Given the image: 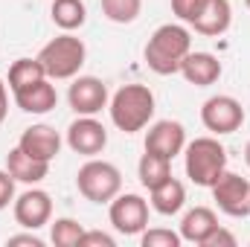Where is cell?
<instances>
[{
  "mask_svg": "<svg viewBox=\"0 0 250 247\" xmlns=\"http://www.w3.org/2000/svg\"><path fill=\"white\" fill-rule=\"evenodd\" d=\"M192 53V35L181 23H163L151 32L146 44V64L157 76H175L181 73V64Z\"/></svg>",
  "mask_w": 250,
  "mask_h": 247,
  "instance_id": "cell-1",
  "label": "cell"
},
{
  "mask_svg": "<svg viewBox=\"0 0 250 247\" xmlns=\"http://www.w3.org/2000/svg\"><path fill=\"white\" fill-rule=\"evenodd\" d=\"M108 111H111V123L123 134H137L154 117V93L146 84H123L111 96Z\"/></svg>",
  "mask_w": 250,
  "mask_h": 247,
  "instance_id": "cell-2",
  "label": "cell"
},
{
  "mask_svg": "<svg viewBox=\"0 0 250 247\" xmlns=\"http://www.w3.org/2000/svg\"><path fill=\"white\" fill-rule=\"evenodd\" d=\"M184 169L187 178L195 186H209L215 184L227 172V148L215 137H198L184 148Z\"/></svg>",
  "mask_w": 250,
  "mask_h": 247,
  "instance_id": "cell-3",
  "label": "cell"
},
{
  "mask_svg": "<svg viewBox=\"0 0 250 247\" xmlns=\"http://www.w3.org/2000/svg\"><path fill=\"white\" fill-rule=\"evenodd\" d=\"M47 79H76L79 70L84 67V59H87V47L82 38H76L73 32H64L59 38H53L50 44L41 47V53L35 56Z\"/></svg>",
  "mask_w": 250,
  "mask_h": 247,
  "instance_id": "cell-4",
  "label": "cell"
},
{
  "mask_svg": "<svg viewBox=\"0 0 250 247\" xmlns=\"http://www.w3.org/2000/svg\"><path fill=\"white\" fill-rule=\"evenodd\" d=\"M76 186L79 192L90 201V204H111L120 192H123V172L108 163V160H96L90 157L79 175H76Z\"/></svg>",
  "mask_w": 250,
  "mask_h": 247,
  "instance_id": "cell-5",
  "label": "cell"
},
{
  "mask_svg": "<svg viewBox=\"0 0 250 247\" xmlns=\"http://www.w3.org/2000/svg\"><path fill=\"white\" fill-rule=\"evenodd\" d=\"M201 123H204L207 131H212L218 137L233 134V131H239L245 125V108H242L239 99L218 93V96H209L201 105Z\"/></svg>",
  "mask_w": 250,
  "mask_h": 247,
  "instance_id": "cell-6",
  "label": "cell"
},
{
  "mask_svg": "<svg viewBox=\"0 0 250 247\" xmlns=\"http://www.w3.org/2000/svg\"><path fill=\"white\" fill-rule=\"evenodd\" d=\"M108 215H111V224L117 233L123 236H140L146 227H148V201L143 195H134V192H120L111 204H108Z\"/></svg>",
  "mask_w": 250,
  "mask_h": 247,
  "instance_id": "cell-7",
  "label": "cell"
},
{
  "mask_svg": "<svg viewBox=\"0 0 250 247\" xmlns=\"http://www.w3.org/2000/svg\"><path fill=\"white\" fill-rule=\"evenodd\" d=\"M212 189V198L218 204V209L230 218H245L250 215V181L236 175V172H224Z\"/></svg>",
  "mask_w": 250,
  "mask_h": 247,
  "instance_id": "cell-8",
  "label": "cell"
},
{
  "mask_svg": "<svg viewBox=\"0 0 250 247\" xmlns=\"http://www.w3.org/2000/svg\"><path fill=\"white\" fill-rule=\"evenodd\" d=\"M67 102L79 117H96L108 108V84L96 76H79L67 90Z\"/></svg>",
  "mask_w": 250,
  "mask_h": 247,
  "instance_id": "cell-9",
  "label": "cell"
},
{
  "mask_svg": "<svg viewBox=\"0 0 250 247\" xmlns=\"http://www.w3.org/2000/svg\"><path fill=\"white\" fill-rule=\"evenodd\" d=\"M67 145L82 157H96L108 145V131L93 117H79L67 125Z\"/></svg>",
  "mask_w": 250,
  "mask_h": 247,
  "instance_id": "cell-10",
  "label": "cell"
},
{
  "mask_svg": "<svg viewBox=\"0 0 250 247\" xmlns=\"http://www.w3.org/2000/svg\"><path fill=\"white\" fill-rule=\"evenodd\" d=\"M53 218V198L44 189H26L15 198V221L23 230H41Z\"/></svg>",
  "mask_w": 250,
  "mask_h": 247,
  "instance_id": "cell-11",
  "label": "cell"
},
{
  "mask_svg": "<svg viewBox=\"0 0 250 247\" xmlns=\"http://www.w3.org/2000/svg\"><path fill=\"white\" fill-rule=\"evenodd\" d=\"M187 148V131L178 120H160L146 131V151L175 160Z\"/></svg>",
  "mask_w": 250,
  "mask_h": 247,
  "instance_id": "cell-12",
  "label": "cell"
},
{
  "mask_svg": "<svg viewBox=\"0 0 250 247\" xmlns=\"http://www.w3.org/2000/svg\"><path fill=\"white\" fill-rule=\"evenodd\" d=\"M18 148H23L29 157L35 160H44V163H53L62 151V134L53 128V125H29L21 140H18Z\"/></svg>",
  "mask_w": 250,
  "mask_h": 247,
  "instance_id": "cell-13",
  "label": "cell"
},
{
  "mask_svg": "<svg viewBox=\"0 0 250 247\" xmlns=\"http://www.w3.org/2000/svg\"><path fill=\"white\" fill-rule=\"evenodd\" d=\"M15 102L23 114H50L56 105H59V93H56V84L53 79H41L23 90L15 93Z\"/></svg>",
  "mask_w": 250,
  "mask_h": 247,
  "instance_id": "cell-14",
  "label": "cell"
},
{
  "mask_svg": "<svg viewBox=\"0 0 250 247\" xmlns=\"http://www.w3.org/2000/svg\"><path fill=\"white\" fill-rule=\"evenodd\" d=\"M230 23H233V6H230V0H207L204 12L192 21L195 32H201L207 38L224 35L230 29Z\"/></svg>",
  "mask_w": 250,
  "mask_h": 247,
  "instance_id": "cell-15",
  "label": "cell"
},
{
  "mask_svg": "<svg viewBox=\"0 0 250 247\" xmlns=\"http://www.w3.org/2000/svg\"><path fill=\"white\" fill-rule=\"evenodd\" d=\"M6 172H9L18 184L35 186V184H41V181L50 175V163L29 157L23 148H18V145H15V148L6 154Z\"/></svg>",
  "mask_w": 250,
  "mask_h": 247,
  "instance_id": "cell-16",
  "label": "cell"
},
{
  "mask_svg": "<svg viewBox=\"0 0 250 247\" xmlns=\"http://www.w3.org/2000/svg\"><path fill=\"white\" fill-rule=\"evenodd\" d=\"M181 73L189 84L195 87H209L221 79V62L212 56V53H189L184 64H181Z\"/></svg>",
  "mask_w": 250,
  "mask_h": 247,
  "instance_id": "cell-17",
  "label": "cell"
},
{
  "mask_svg": "<svg viewBox=\"0 0 250 247\" xmlns=\"http://www.w3.org/2000/svg\"><path fill=\"white\" fill-rule=\"evenodd\" d=\"M215 227H218V215L209 206H195L181 221V239L189 245H204Z\"/></svg>",
  "mask_w": 250,
  "mask_h": 247,
  "instance_id": "cell-18",
  "label": "cell"
},
{
  "mask_svg": "<svg viewBox=\"0 0 250 247\" xmlns=\"http://www.w3.org/2000/svg\"><path fill=\"white\" fill-rule=\"evenodd\" d=\"M148 192H151V209L160 212V215H178L187 204V189L178 178H169V181H163L160 186H154Z\"/></svg>",
  "mask_w": 250,
  "mask_h": 247,
  "instance_id": "cell-19",
  "label": "cell"
},
{
  "mask_svg": "<svg viewBox=\"0 0 250 247\" xmlns=\"http://www.w3.org/2000/svg\"><path fill=\"white\" fill-rule=\"evenodd\" d=\"M50 15H53V23H56L59 29L76 32V29H82L84 21H87V6H84V0H53Z\"/></svg>",
  "mask_w": 250,
  "mask_h": 247,
  "instance_id": "cell-20",
  "label": "cell"
},
{
  "mask_svg": "<svg viewBox=\"0 0 250 247\" xmlns=\"http://www.w3.org/2000/svg\"><path fill=\"white\" fill-rule=\"evenodd\" d=\"M137 178H140V184L146 186V189H154V186H160L163 181H169V178H172V160H166V157H160V154L146 151V154L140 157Z\"/></svg>",
  "mask_w": 250,
  "mask_h": 247,
  "instance_id": "cell-21",
  "label": "cell"
},
{
  "mask_svg": "<svg viewBox=\"0 0 250 247\" xmlns=\"http://www.w3.org/2000/svg\"><path fill=\"white\" fill-rule=\"evenodd\" d=\"M41 79H47V73H44L38 59H18L9 67V90L12 93L23 90V87L35 84V82H41Z\"/></svg>",
  "mask_w": 250,
  "mask_h": 247,
  "instance_id": "cell-22",
  "label": "cell"
},
{
  "mask_svg": "<svg viewBox=\"0 0 250 247\" xmlns=\"http://www.w3.org/2000/svg\"><path fill=\"white\" fill-rule=\"evenodd\" d=\"M143 12V0H102V15L111 23H134Z\"/></svg>",
  "mask_w": 250,
  "mask_h": 247,
  "instance_id": "cell-23",
  "label": "cell"
},
{
  "mask_svg": "<svg viewBox=\"0 0 250 247\" xmlns=\"http://www.w3.org/2000/svg\"><path fill=\"white\" fill-rule=\"evenodd\" d=\"M82 236H84V227L76 218H56L50 227V239L56 247H79Z\"/></svg>",
  "mask_w": 250,
  "mask_h": 247,
  "instance_id": "cell-24",
  "label": "cell"
},
{
  "mask_svg": "<svg viewBox=\"0 0 250 247\" xmlns=\"http://www.w3.org/2000/svg\"><path fill=\"white\" fill-rule=\"evenodd\" d=\"M181 233H172L166 227H154V230H143L140 233V245L143 247H181Z\"/></svg>",
  "mask_w": 250,
  "mask_h": 247,
  "instance_id": "cell-25",
  "label": "cell"
},
{
  "mask_svg": "<svg viewBox=\"0 0 250 247\" xmlns=\"http://www.w3.org/2000/svg\"><path fill=\"white\" fill-rule=\"evenodd\" d=\"M204 6H207V0H172V12H175L178 21H184V23H192V21L204 12Z\"/></svg>",
  "mask_w": 250,
  "mask_h": 247,
  "instance_id": "cell-26",
  "label": "cell"
},
{
  "mask_svg": "<svg viewBox=\"0 0 250 247\" xmlns=\"http://www.w3.org/2000/svg\"><path fill=\"white\" fill-rule=\"evenodd\" d=\"M15 178L6 172V169H0V209H6L12 201H15Z\"/></svg>",
  "mask_w": 250,
  "mask_h": 247,
  "instance_id": "cell-27",
  "label": "cell"
},
{
  "mask_svg": "<svg viewBox=\"0 0 250 247\" xmlns=\"http://www.w3.org/2000/svg\"><path fill=\"white\" fill-rule=\"evenodd\" d=\"M114 236H108V233H99V230H84V236H82V242L79 247H114Z\"/></svg>",
  "mask_w": 250,
  "mask_h": 247,
  "instance_id": "cell-28",
  "label": "cell"
},
{
  "mask_svg": "<svg viewBox=\"0 0 250 247\" xmlns=\"http://www.w3.org/2000/svg\"><path fill=\"white\" fill-rule=\"evenodd\" d=\"M201 247H236V236H233V233H227V230L218 224V227L209 233V239H207Z\"/></svg>",
  "mask_w": 250,
  "mask_h": 247,
  "instance_id": "cell-29",
  "label": "cell"
},
{
  "mask_svg": "<svg viewBox=\"0 0 250 247\" xmlns=\"http://www.w3.org/2000/svg\"><path fill=\"white\" fill-rule=\"evenodd\" d=\"M9 247L15 245H26V247H44V239H38L35 236V230L32 233H23V236H9V242H6Z\"/></svg>",
  "mask_w": 250,
  "mask_h": 247,
  "instance_id": "cell-30",
  "label": "cell"
},
{
  "mask_svg": "<svg viewBox=\"0 0 250 247\" xmlns=\"http://www.w3.org/2000/svg\"><path fill=\"white\" fill-rule=\"evenodd\" d=\"M6 114H9V90H6V82L0 79V125L6 120Z\"/></svg>",
  "mask_w": 250,
  "mask_h": 247,
  "instance_id": "cell-31",
  "label": "cell"
},
{
  "mask_svg": "<svg viewBox=\"0 0 250 247\" xmlns=\"http://www.w3.org/2000/svg\"><path fill=\"white\" fill-rule=\"evenodd\" d=\"M245 160H248V166H250V143L245 145Z\"/></svg>",
  "mask_w": 250,
  "mask_h": 247,
  "instance_id": "cell-32",
  "label": "cell"
},
{
  "mask_svg": "<svg viewBox=\"0 0 250 247\" xmlns=\"http://www.w3.org/2000/svg\"><path fill=\"white\" fill-rule=\"evenodd\" d=\"M245 6H248V9H250V0H245Z\"/></svg>",
  "mask_w": 250,
  "mask_h": 247,
  "instance_id": "cell-33",
  "label": "cell"
}]
</instances>
